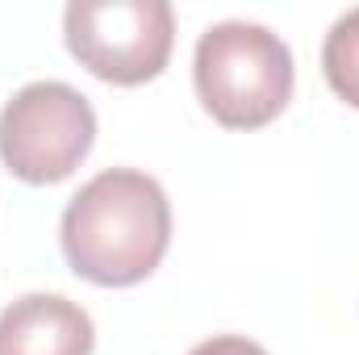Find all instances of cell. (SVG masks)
<instances>
[{
    "mask_svg": "<svg viewBox=\"0 0 359 355\" xmlns=\"http://www.w3.org/2000/svg\"><path fill=\"white\" fill-rule=\"evenodd\" d=\"M59 239L76 276L100 288H130L147 280L168 255V192L147 172L109 168L67 201Z\"/></svg>",
    "mask_w": 359,
    "mask_h": 355,
    "instance_id": "cell-1",
    "label": "cell"
},
{
    "mask_svg": "<svg viewBox=\"0 0 359 355\" xmlns=\"http://www.w3.org/2000/svg\"><path fill=\"white\" fill-rule=\"evenodd\" d=\"M192 80L205 113L226 130H259L292 100V51L255 21H217L201 34Z\"/></svg>",
    "mask_w": 359,
    "mask_h": 355,
    "instance_id": "cell-2",
    "label": "cell"
},
{
    "mask_svg": "<svg viewBox=\"0 0 359 355\" xmlns=\"http://www.w3.org/2000/svg\"><path fill=\"white\" fill-rule=\"evenodd\" d=\"M63 38L96 80L134 88L168 67L176 13L168 0H72Z\"/></svg>",
    "mask_w": 359,
    "mask_h": 355,
    "instance_id": "cell-3",
    "label": "cell"
},
{
    "mask_svg": "<svg viewBox=\"0 0 359 355\" xmlns=\"http://www.w3.org/2000/svg\"><path fill=\"white\" fill-rule=\"evenodd\" d=\"M96 142L88 96L63 80H38L0 109V159L25 184L67 180Z\"/></svg>",
    "mask_w": 359,
    "mask_h": 355,
    "instance_id": "cell-4",
    "label": "cell"
},
{
    "mask_svg": "<svg viewBox=\"0 0 359 355\" xmlns=\"http://www.w3.org/2000/svg\"><path fill=\"white\" fill-rule=\"evenodd\" d=\"M92 318L59 293H25L0 314V355H92Z\"/></svg>",
    "mask_w": 359,
    "mask_h": 355,
    "instance_id": "cell-5",
    "label": "cell"
},
{
    "mask_svg": "<svg viewBox=\"0 0 359 355\" xmlns=\"http://www.w3.org/2000/svg\"><path fill=\"white\" fill-rule=\"evenodd\" d=\"M322 72L339 100L359 109V8L343 13L322 42Z\"/></svg>",
    "mask_w": 359,
    "mask_h": 355,
    "instance_id": "cell-6",
    "label": "cell"
},
{
    "mask_svg": "<svg viewBox=\"0 0 359 355\" xmlns=\"http://www.w3.org/2000/svg\"><path fill=\"white\" fill-rule=\"evenodd\" d=\"M188 355H268V351L247 335H213V339L196 343Z\"/></svg>",
    "mask_w": 359,
    "mask_h": 355,
    "instance_id": "cell-7",
    "label": "cell"
}]
</instances>
